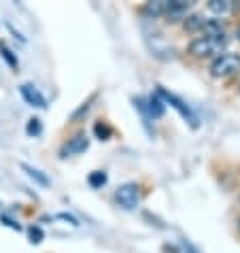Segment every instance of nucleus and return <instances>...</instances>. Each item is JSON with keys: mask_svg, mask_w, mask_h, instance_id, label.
Segmentation results:
<instances>
[{"mask_svg": "<svg viewBox=\"0 0 240 253\" xmlns=\"http://www.w3.org/2000/svg\"><path fill=\"white\" fill-rule=\"evenodd\" d=\"M228 45V37L223 34H200L189 43V53L196 58H219L223 47Z\"/></svg>", "mask_w": 240, "mask_h": 253, "instance_id": "1", "label": "nucleus"}, {"mask_svg": "<svg viewBox=\"0 0 240 253\" xmlns=\"http://www.w3.org/2000/svg\"><path fill=\"white\" fill-rule=\"evenodd\" d=\"M240 70V55L238 53H221L219 58L213 60L210 64V75L217 77V79H225V77H232Z\"/></svg>", "mask_w": 240, "mask_h": 253, "instance_id": "2", "label": "nucleus"}, {"mask_svg": "<svg viewBox=\"0 0 240 253\" xmlns=\"http://www.w3.org/2000/svg\"><path fill=\"white\" fill-rule=\"evenodd\" d=\"M155 94L160 96V100L164 102V104H170L172 109H176V111H179V113H181V117H183V119H187V122L192 124L194 128L198 126V117H196V113H194V111L189 109L187 104L183 102V100H181V98L176 96V94L168 92V89H164V87H158V92H155Z\"/></svg>", "mask_w": 240, "mask_h": 253, "instance_id": "3", "label": "nucleus"}, {"mask_svg": "<svg viewBox=\"0 0 240 253\" xmlns=\"http://www.w3.org/2000/svg\"><path fill=\"white\" fill-rule=\"evenodd\" d=\"M115 200L119 202V207H123L125 211H132L140 205V187L136 183H123L117 187Z\"/></svg>", "mask_w": 240, "mask_h": 253, "instance_id": "4", "label": "nucleus"}, {"mask_svg": "<svg viewBox=\"0 0 240 253\" xmlns=\"http://www.w3.org/2000/svg\"><path fill=\"white\" fill-rule=\"evenodd\" d=\"M19 94L24 96V100L30 104V107H37V109H47V100L45 96L40 94V89L32 83H22L19 85Z\"/></svg>", "mask_w": 240, "mask_h": 253, "instance_id": "5", "label": "nucleus"}, {"mask_svg": "<svg viewBox=\"0 0 240 253\" xmlns=\"http://www.w3.org/2000/svg\"><path fill=\"white\" fill-rule=\"evenodd\" d=\"M89 147V140L85 134H77L68 140V143L60 149V158H68V156H77V153H83Z\"/></svg>", "mask_w": 240, "mask_h": 253, "instance_id": "6", "label": "nucleus"}, {"mask_svg": "<svg viewBox=\"0 0 240 253\" xmlns=\"http://www.w3.org/2000/svg\"><path fill=\"white\" fill-rule=\"evenodd\" d=\"M192 6H194V2H189V0H170V9H168V13H166L168 22H179V19H185Z\"/></svg>", "mask_w": 240, "mask_h": 253, "instance_id": "7", "label": "nucleus"}, {"mask_svg": "<svg viewBox=\"0 0 240 253\" xmlns=\"http://www.w3.org/2000/svg\"><path fill=\"white\" fill-rule=\"evenodd\" d=\"M168 9H170V0H151L145 4V13L151 17H166Z\"/></svg>", "mask_w": 240, "mask_h": 253, "instance_id": "8", "label": "nucleus"}, {"mask_svg": "<svg viewBox=\"0 0 240 253\" xmlns=\"http://www.w3.org/2000/svg\"><path fill=\"white\" fill-rule=\"evenodd\" d=\"M22 170H26L28 177L34 179L39 185H43V187H49V185H51V181H49V177H47L45 172H40L39 168H34V166H30V164H24V162H22Z\"/></svg>", "mask_w": 240, "mask_h": 253, "instance_id": "9", "label": "nucleus"}, {"mask_svg": "<svg viewBox=\"0 0 240 253\" xmlns=\"http://www.w3.org/2000/svg\"><path fill=\"white\" fill-rule=\"evenodd\" d=\"M206 6H208L210 13H215V15H219V17H221V15H228V13L234 9V4H232L230 0H208Z\"/></svg>", "mask_w": 240, "mask_h": 253, "instance_id": "10", "label": "nucleus"}, {"mask_svg": "<svg viewBox=\"0 0 240 253\" xmlns=\"http://www.w3.org/2000/svg\"><path fill=\"white\" fill-rule=\"evenodd\" d=\"M204 22H206V19L202 15H189V17H185V28L189 32H202Z\"/></svg>", "mask_w": 240, "mask_h": 253, "instance_id": "11", "label": "nucleus"}, {"mask_svg": "<svg viewBox=\"0 0 240 253\" xmlns=\"http://www.w3.org/2000/svg\"><path fill=\"white\" fill-rule=\"evenodd\" d=\"M87 183L91 187H102V185H107V172H102V170H96V172H91L89 177H87Z\"/></svg>", "mask_w": 240, "mask_h": 253, "instance_id": "12", "label": "nucleus"}, {"mask_svg": "<svg viewBox=\"0 0 240 253\" xmlns=\"http://www.w3.org/2000/svg\"><path fill=\"white\" fill-rule=\"evenodd\" d=\"M26 132H28V136H40V132H43V124H40V119L39 117L28 119Z\"/></svg>", "mask_w": 240, "mask_h": 253, "instance_id": "13", "label": "nucleus"}, {"mask_svg": "<svg viewBox=\"0 0 240 253\" xmlns=\"http://www.w3.org/2000/svg\"><path fill=\"white\" fill-rule=\"evenodd\" d=\"M0 55H2L4 62H6V64H9L11 68H17V58H15V55H13V51H11L9 47L0 45Z\"/></svg>", "mask_w": 240, "mask_h": 253, "instance_id": "14", "label": "nucleus"}, {"mask_svg": "<svg viewBox=\"0 0 240 253\" xmlns=\"http://www.w3.org/2000/svg\"><path fill=\"white\" fill-rule=\"evenodd\" d=\"M94 132H96V136L100 138V140H107L111 136V128H109V126H104V124H96Z\"/></svg>", "mask_w": 240, "mask_h": 253, "instance_id": "15", "label": "nucleus"}, {"mask_svg": "<svg viewBox=\"0 0 240 253\" xmlns=\"http://www.w3.org/2000/svg\"><path fill=\"white\" fill-rule=\"evenodd\" d=\"M28 234H30V241H32L34 245L43 243V230H40L39 226H32L30 230H28Z\"/></svg>", "mask_w": 240, "mask_h": 253, "instance_id": "16", "label": "nucleus"}, {"mask_svg": "<svg viewBox=\"0 0 240 253\" xmlns=\"http://www.w3.org/2000/svg\"><path fill=\"white\" fill-rule=\"evenodd\" d=\"M185 253H196V251H192V249H187V251H185Z\"/></svg>", "mask_w": 240, "mask_h": 253, "instance_id": "17", "label": "nucleus"}, {"mask_svg": "<svg viewBox=\"0 0 240 253\" xmlns=\"http://www.w3.org/2000/svg\"><path fill=\"white\" fill-rule=\"evenodd\" d=\"M238 39H240V26H238Z\"/></svg>", "mask_w": 240, "mask_h": 253, "instance_id": "18", "label": "nucleus"}]
</instances>
